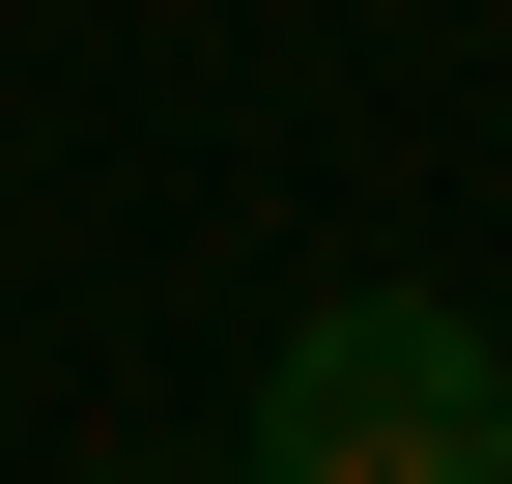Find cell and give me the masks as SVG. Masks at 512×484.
I'll use <instances>...</instances> for the list:
<instances>
[{
  "instance_id": "6da1fadb",
  "label": "cell",
  "mask_w": 512,
  "mask_h": 484,
  "mask_svg": "<svg viewBox=\"0 0 512 484\" xmlns=\"http://www.w3.org/2000/svg\"><path fill=\"white\" fill-rule=\"evenodd\" d=\"M256 484H512V342L456 285H342L256 371Z\"/></svg>"
},
{
  "instance_id": "7a4b0ae2",
  "label": "cell",
  "mask_w": 512,
  "mask_h": 484,
  "mask_svg": "<svg viewBox=\"0 0 512 484\" xmlns=\"http://www.w3.org/2000/svg\"><path fill=\"white\" fill-rule=\"evenodd\" d=\"M228 484H256V456H228Z\"/></svg>"
}]
</instances>
